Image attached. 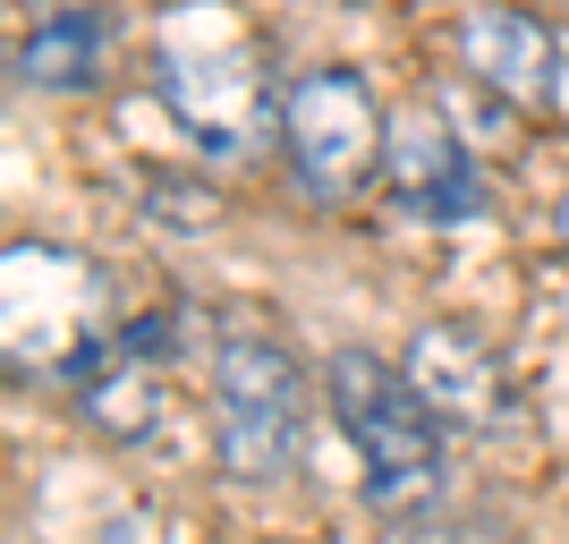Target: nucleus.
<instances>
[{
  "label": "nucleus",
  "instance_id": "6",
  "mask_svg": "<svg viewBox=\"0 0 569 544\" xmlns=\"http://www.w3.org/2000/svg\"><path fill=\"white\" fill-rule=\"evenodd\" d=\"M382 188L400 196L417 221H468L476 214V162H468V145L451 137V119H433L426 102H417V111H391Z\"/></svg>",
  "mask_w": 569,
  "mask_h": 544
},
{
  "label": "nucleus",
  "instance_id": "7",
  "mask_svg": "<svg viewBox=\"0 0 569 544\" xmlns=\"http://www.w3.org/2000/svg\"><path fill=\"white\" fill-rule=\"evenodd\" d=\"M459 69L510 102H552V34L510 0H485L459 18Z\"/></svg>",
  "mask_w": 569,
  "mask_h": 544
},
{
  "label": "nucleus",
  "instance_id": "9",
  "mask_svg": "<svg viewBox=\"0 0 569 544\" xmlns=\"http://www.w3.org/2000/svg\"><path fill=\"white\" fill-rule=\"evenodd\" d=\"M102 43H111V26H102L94 9H60V18H43L18 43V77H26V86L69 95V86H86V77L102 69Z\"/></svg>",
  "mask_w": 569,
  "mask_h": 544
},
{
  "label": "nucleus",
  "instance_id": "8",
  "mask_svg": "<svg viewBox=\"0 0 569 544\" xmlns=\"http://www.w3.org/2000/svg\"><path fill=\"white\" fill-rule=\"evenodd\" d=\"M153 417H162V375H153V357L111 349L94 375H86V426L111 434V443H144Z\"/></svg>",
  "mask_w": 569,
  "mask_h": 544
},
{
  "label": "nucleus",
  "instance_id": "5",
  "mask_svg": "<svg viewBox=\"0 0 569 544\" xmlns=\"http://www.w3.org/2000/svg\"><path fill=\"white\" fill-rule=\"evenodd\" d=\"M408 383H417L426 408L459 434H501L510 426V375H501L493 349L459 324H426L408 340Z\"/></svg>",
  "mask_w": 569,
  "mask_h": 544
},
{
  "label": "nucleus",
  "instance_id": "10",
  "mask_svg": "<svg viewBox=\"0 0 569 544\" xmlns=\"http://www.w3.org/2000/svg\"><path fill=\"white\" fill-rule=\"evenodd\" d=\"M153 214H179V221H188V230H204V221H213V196H204V188H170V179H153Z\"/></svg>",
  "mask_w": 569,
  "mask_h": 544
},
{
  "label": "nucleus",
  "instance_id": "11",
  "mask_svg": "<svg viewBox=\"0 0 569 544\" xmlns=\"http://www.w3.org/2000/svg\"><path fill=\"white\" fill-rule=\"evenodd\" d=\"M561 238H569V196H561Z\"/></svg>",
  "mask_w": 569,
  "mask_h": 544
},
{
  "label": "nucleus",
  "instance_id": "4",
  "mask_svg": "<svg viewBox=\"0 0 569 544\" xmlns=\"http://www.w3.org/2000/svg\"><path fill=\"white\" fill-rule=\"evenodd\" d=\"M162 111L204 154H247L263 128V77L247 51H162Z\"/></svg>",
  "mask_w": 569,
  "mask_h": 544
},
{
  "label": "nucleus",
  "instance_id": "3",
  "mask_svg": "<svg viewBox=\"0 0 569 544\" xmlns=\"http://www.w3.org/2000/svg\"><path fill=\"white\" fill-rule=\"evenodd\" d=\"M382 137H391V119L375 111V86H366L357 69H307V77L281 95L289 170H298L315 196H332V205L375 179Z\"/></svg>",
  "mask_w": 569,
  "mask_h": 544
},
{
  "label": "nucleus",
  "instance_id": "2",
  "mask_svg": "<svg viewBox=\"0 0 569 544\" xmlns=\"http://www.w3.org/2000/svg\"><path fill=\"white\" fill-rule=\"evenodd\" d=\"M213 400H221V468L238 485H281L307 451V375L272 340H221L213 357Z\"/></svg>",
  "mask_w": 569,
  "mask_h": 544
},
{
  "label": "nucleus",
  "instance_id": "1",
  "mask_svg": "<svg viewBox=\"0 0 569 544\" xmlns=\"http://www.w3.org/2000/svg\"><path fill=\"white\" fill-rule=\"evenodd\" d=\"M323 400H332L340 434L366 459V502L375 511H417V502L442 494V417L408 383V366H382L375 349H332Z\"/></svg>",
  "mask_w": 569,
  "mask_h": 544
}]
</instances>
